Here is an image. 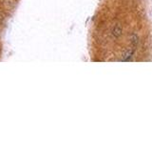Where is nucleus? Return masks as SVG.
I'll use <instances>...</instances> for the list:
<instances>
[]
</instances>
